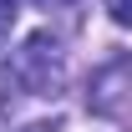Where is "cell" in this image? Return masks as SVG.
I'll use <instances>...</instances> for the list:
<instances>
[{"mask_svg":"<svg viewBox=\"0 0 132 132\" xmlns=\"http://www.w3.org/2000/svg\"><path fill=\"white\" fill-rule=\"evenodd\" d=\"M10 81L31 97H61L66 86V56H61V41L51 31H31L20 41V51L10 56Z\"/></svg>","mask_w":132,"mask_h":132,"instance_id":"6da1fadb","label":"cell"},{"mask_svg":"<svg viewBox=\"0 0 132 132\" xmlns=\"http://www.w3.org/2000/svg\"><path fill=\"white\" fill-rule=\"evenodd\" d=\"M26 132H56V122H31Z\"/></svg>","mask_w":132,"mask_h":132,"instance_id":"5b68a950","label":"cell"},{"mask_svg":"<svg viewBox=\"0 0 132 132\" xmlns=\"http://www.w3.org/2000/svg\"><path fill=\"white\" fill-rule=\"evenodd\" d=\"M132 97V61H112L102 66L97 76H92V86H86V107L97 117H117L122 107H127Z\"/></svg>","mask_w":132,"mask_h":132,"instance_id":"7a4b0ae2","label":"cell"},{"mask_svg":"<svg viewBox=\"0 0 132 132\" xmlns=\"http://www.w3.org/2000/svg\"><path fill=\"white\" fill-rule=\"evenodd\" d=\"M107 15L117 26H132V0H107Z\"/></svg>","mask_w":132,"mask_h":132,"instance_id":"277c9868","label":"cell"},{"mask_svg":"<svg viewBox=\"0 0 132 132\" xmlns=\"http://www.w3.org/2000/svg\"><path fill=\"white\" fill-rule=\"evenodd\" d=\"M15 15H20V10H15V0H0V41L15 31Z\"/></svg>","mask_w":132,"mask_h":132,"instance_id":"3957f363","label":"cell"},{"mask_svg":"<svg viewBox=\"0 0 132 132\" xmlns=\"http://www.w3.org/2000/svg\"><path fill=\"white\" fill-rule=\"evenodd\" d=\"M0 102H5V92H0Z\"/></svg>","mask_w":132,"mask_h":132,"instance_id":"8992f818","label":"cell"}]
</instances>
